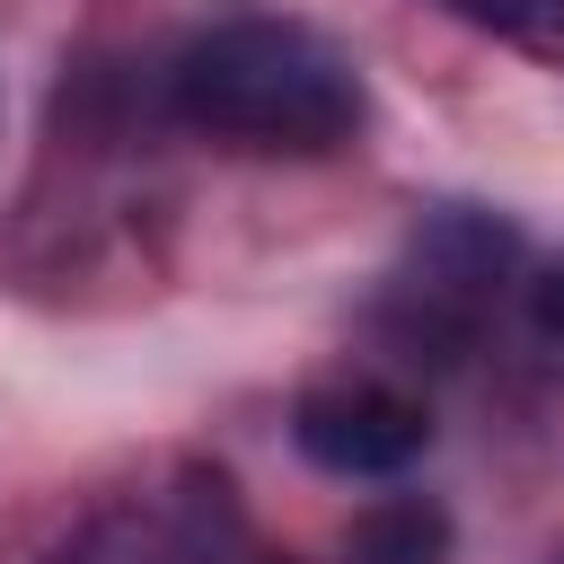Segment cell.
<instances>
[{"mask_svg":"<svg viewBox=\"0 0 564 564\" xmlns=\"http://www.w3.org/2000/svg\"><path fill=\"white\" fill-rule=\"evenodd\" d=\"M176 115L238 150H335L361 132V70L291 18H229L176 53Z\"/></svg>","mask_w":564,"mask_h":564,"instance_id":"obj_1","label":"cell"},{"mask_svg":"<svg viewBox=\"0 0 564 564\" xmlns=\"http://www.w3.org/2000/svg\"><path fill=\"white\" fill-rule=\"evenodd\" d=\"M291 441L326 476H405L432 449V414L405 388H388V379H335V388L300 397Z\"/></svg>","mask_w":564,"mask_h":564,"instance_id":"obj_2","label":"cell"},{"mask_svg":"<svg viewBox=\"0 0 564 564\" xmlns=\"http://www.w3.org/2000/svg\"><path fill=\"white\" fill-rule=\"evenodd\" d=\"M352 564H441L449 555V520L432 502H370L352 529H344Z\"/></svg>","mask_w":564,"mask_h":564,"instance_id":"obj_3","label":"cell"},{"mask_svg":"<svg viewBox=\"0 0 564 564\" xmlns=\"http://www.w3.org/2000/svg\"><path fill=\"white\" fill-rule=\"evenodd\" d=\"M467 18L502 26V35H529V44H564V0H458Z\"/></svg>","mask_w":564,"mask_h":564,"instance_id":"obj_4","label":"cell"},{"mask_svg":"<svg viewBox=\"0 0 564 564\" xmlns=\"http://www.w3.org/2000/svg\"><path fill=\"white\" fill-rule=\"evenodd\" d=\"M538 326H546V335H564V264L538 282Z\"/></svg>","mask_w":564,"mask_h":564,"instance_id":"obj_5","label":"cell"}]
</instances>
